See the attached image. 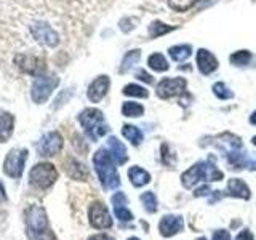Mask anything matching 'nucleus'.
I'll return each mask as SVG.
<instances>
[{
  "instance_id": "f257e3e1",
  "label": "nucleus",
  "mask_w": 256,
  "mask_h": 240,
  "mask_svg": "<svg viewBox=\"0 0 256 240\" xmlns=\"http://www.w3.org/2000/svg\"><path fill=\"white\" fill-rule=\"evenodd\" d=\"M26 232L29 240H54L44 206L30 205L26 210Z\"/></svg>"
},
{
  "instance_id": "f03ea898",
  "label": "nucleus",
  "mask_w": 256,
  "mask_h": 240,
  "mask_svg": "<svg viewBox=\"0 0 256 240\" xmlns=\"http://www.w3.org/2000/svg\"><path fill=\"white\" fill-rule=\"evenodd\" d=\"M114 162L116 160L112 158L110 152L106 149L96 150V154L93 156L94 170L100 176L102 188H106V189H117L120 186V176L117 173V168H116Z\"/></svg>"
},
{
  "instance_id": "7ed1b4c3",
  "label": "nucleus",
  "mask_w": 256,
  "mask_h": 240,
  "mask_svg": "<svg viewBox=\"0 0 256 240\" xmlns=\"http://www.w3.org/2000/svg\"><path fill=\"white\" fill-rule=\"evenodd\" d=\"M78 122L92 141H98L101 136H104L109 132V126H108L102 112L100 109L88 108V109L82 110L78 116Z\"/></svg>"
},
{
  "instance_id": "20e7f679",
  "label": "nucleus",
  "mask_w": 256,
  "mask_h": 240,
  "mask_svg": "<svg viewBox=\"0 0 256 240\" xmlns=\"http://www.w3.org/2000/svg\"><path fill=\"white\" fill-rule=\"evenodd\" d=\"M56 180H58V172L52 164H37L29 173V182L37 189L52 188Z\"/></svg>"
},
{
  "instance_id": "39448f33",
  "label": "nucleus",
  "mask_w": 256,
  "mask_h": 240,
  "mask_svg": "<svg viewBox=\"0 0 256 240\" xmlns=\"http://www.w3.org/2000/svg\"><path fill=\"white\" fill-rule=\"evenodd\" d=\"M60 84V78L56 76H38L34 84H32V90L30 96L34 102L37 104H44L48 98L52 96L53 90Z\"/></svg>"
},
{
  "instance_id": "423d86ee",
  "label": "nucleus",
  "mask_w": 256,
  "mask_h": 240,
  "mask_svg": "<svg viewBox=\"0 0 256 240\" xmlns=\"http://www.w3.org/2000/svg\"><path fill=\"white\" fill-rule=\"evenodd\" d=\"M29 152L26 149H13L8 152L4 162V172L10 178H21L24 172V165H26Z\"/></svg>"
},
{
  "instance_id": "0eeeda50",
  "label": "nucleus",
  "mask_w": 256,
  "mask_h": 240,
  "mask_svg": "<svg viewBox=\"0 0 256 240\" xmlns=\"http://www.w3.org/2000/svg\"><path fill=\"white\" fill-rule=\"evenodd\" d=\"M186 78L184 77H174V78H164L157 84V96L160 100H170L178 96L186 88Z\"/></svg>"
},
{
  "instance_id": "6e6552de",
  "label": "nucleus",
  "mask_w": 256,
  "mask_h": 240,
  "mask_svg": "<svg viewBox=\"0 0 256 240\" xmlns=\"http://www.w3.org/2000/svg\"><path fill=\"white\" fill-rule=\"evenodd\" d=\"M62 144H64L62 136L58 132H50L42 136V140H40L37 146V150L42 157H53L61 152Z\"/></svg>"
},
{
  "instance_id": "1a4fd4ad",
  "label": "nucleus",
  "mask_w": 256,
  "mask_h": 240,
  "mask_svg": "<svg viewBox=\"0 0 256 240\" xmlns=\"http://www.w3.org/2000/svg\"><path fill=\"white\" fill-rule=\"evenodd\" d=\"M208 172H210V164H205V162H198L196 165H192L188 172H184L181 176V182L182 186L186 189L194 188L198 181H208Z\"/></svg>"
},
{
  "instance_id": "9d476101",
  "label": "nucleus",
  "mask_w": 256,
  "mask_h": 240,
  "mask_svg": "<svg viewBox=\"0 0 256 240\" xmlns=\"http://www.w3.org/2000/svg\"><path fill=\"white\" fill-rule=\"evenodd\" d=\"M30 32H32V36H34V38L37 40V42L44 44L46 46L53 48L60 44V36L56 34V32L48 26L46 22H42V21L34 22L30 26Z\"/></svg>"
},
{
  "instance_id": "9b49d317",
  "label": "nucleus",
  "mask_w": 256,
  "mask_h": 240,
  "mask_svg": "<svg viewBox=\"0 0 256 240\" xmlns=\"http://www.w3.org/2000/svg\"><path fill=\"white\" fill-rule=\"evenodd\" d=\"M14 64L22 72L36 76V77L42 76V72L45 70V61L37 58V56H32V54H16Z\"/></svg>"
},
{
  "instance_id": "f8f14e48",
  "label": "nucleus",
  "mask_w": 256,
  "mask_h": 240,
  "mask_svg": "<svg viewBox=\"0 0 256 240\" xmlns=\"http://www.w3.org/2000/svg\"><path fill=\"white\" fill-rule=\"evenodd\" d=\"M88 216H90V224L96 229H108L112 226V218L108 212V208L101 202H93L88 210Z\"/></svg>"
},
{
  "instance_id": "ddd939ff",
  "label": "nucleus",
  "mask_w": 256,
  "mask_h": 240,
  "mask_svg": "<svg viewBox=\"0 0 256 240\" xmlns=\"http://www.w3.org/2000/svg\"><path fill=\"white\" fill-rule=\"evenodd\" d=\"M182 228H184L182 216H176V214H166L158 222V230L164 237H173L180 230H182Z\"/></svg>"
},
{
  "instance_id": "4468645a",
  "label": "nucleus",
  "mask_w": 256,
  "mask_h": 240,
  "mask_svg": "<svg viewBox=\"0 0 256 240\" xmlns=\"http://www.w3.org/2000/svg\"><path fill=\"white\" fill-rule=\"evenodd\" d=\"M109 86H110V80L108 76H100L96 77L93 82L88 86V100L92 102H100L104 96L108 94L109 92Z\"/></svg>"
},
{
  "instance_id": "2eb2a0df",
  "label": "nucleus",
  "mask_w": 256,
  "mask_h": 240,
  "mask_svg": "<svg viewBox=\"0 0 256 240\" xmlns=\"http://www.w3.org/2000/svg\"><path fill=\"white\" fill-rule=\"evenodd\" d=\"M196 61H197L198 70L202 72L204 76H210L216 69H218V60H216V56L212 52L205 50V48L197 50Z\"/></svg>"
},
{
  "instance_id": "dca6fc26",
  "label": "nucleus",
  "mask_w": 256,
  "mask_h": 240,
  "mask_svg": "<svg viewBox=\"0 0 256 240\" xmlns=\"http://www.w3.org/2000/svg\"><path fill=\"white\" fill-rule=\"evenodd\" d=\"M228 162L232 168L242 170V168H250V170H256V160L250 158L245 152H240V149H232L226 152Z\"/></svg>"
},
{
  "instance_id": "f3484780",
  "label": "nucleus",
  "mask_w": 256,
  "mask_h": 240,
  "mask_svg": "<svg viewBox=\"0 0 256 240\" xmlns=\"http://www.w3.org/2000/svg\"><path fill=\"white\" fill-rule=\"evenodd\" d=\"M14 128V117L6 110H0V142H6L12 138Z\"/></svg>"
},
{
  "instance_id": "a211bd4d",
  "label": "nucleus",
  "mask_w": 256,
  "mask_h": 240,
  "mask_svg": "<svg viewBox=\"0 0 256 240\" xmlns=\"http://www.w3.org/2000/svg\"><path fill=\"white\" fill-rule=\"evenodd\" d=\"M112 204H114L116 216L120 221H132L133 220L132 212L125 206L126 205V197L124 196V192H117V194L112 197Z\"/></svg>"
},
{
  "instance_id": "6ab92c4d",
  "label": "nucleus",
  "mask_w": 256,
  "mask_h": 240,
  "mask_svg": "<svg viewBox=\"0 0 256 240\" xmlns=\"http://www.w3.org/2000/svg\"><path fill=\"white\" fill-rule=\"evenodd\" d=\"M108 149H109V152H110L112 158L116 160V164L124 165V164L126 162V158H128V156H126V149H125L124 144L116 138V136H110V138L108 140Z\"/></svg>"
},
{
  "instance_id": "aec40b11",
  "label": "nucleus",
  "mask_w": 256,
  "mask_h": 240,
  "mask_svg": "<svg viewBox=\"0 0 256 240\" xmlns=\"http://www.w3.org/2000/svg\"><path fill=\"white\" fill-rule=\"evenodd\" d=\"M228 194L230 197H237V198H245V200H248V198H250V188H248L242 180L232 178L228 182Z\"/></svg>"
},
{
  "instance_id": "412c9836",
  "label": "nucleus",
  "mask_w": 256,
  "mask_h": 240,
  "mask_svg": "<svg viewBox=\"0 0 256 240\" xmlns=\"http://www.w3.org/2000/svg\"><path fill=\"white\" fill-rule=\"evenodd\" d=\"M66 173L70 176L72 180H78V181H85L86 180V170H85V166L77 162L76 158H68V162H66Z\"/></svg>"
},
{
  "instance_id": "4be33fe9",
  "label": "nucleus",
  "mask_w": 256,
  "mask_h": 240,
  "mask_svg": "<svg viewBox=\"0 0 256 240\" xmlns=\"http://www.w3.org/2000/svg\"><path fill=\"white\" fill-rule=\"evenodd\" d=\"M128 178L133 182V186L141 188L150 181V174L146 170H142L141 166H132L130 170H128Z\"/></svg>"
},
{
  "instance_id": "5701e85b",
  "label": "nucleus",
  "mask_w": 256,
  "mask_h": 240,
  "mask_svg": "<svg viewBox=\"0 0 256 240\" xmlns=\"http://www.w3.org/2000/svg\"><path fill=\"white\" fill-rule=\"evenodd\" d=\"M170 58L176 62H182L186 61L189 56L192 54V46L190 45H174L168 50Z\"/></svg>"
},
{
  "instance_id": "b1692460",
  "label": "nucleus",
  "mask_w": 256,
  "mask_h": 240,
  "mask_svg": "<svg viewBox=\"0 0 256 240\" xmlns=\"http://www.w3.org/2000/svg\"><path fill=\"white\" fill-rule=\"evenodd\" d=\"M148 66L154 72H166L170 69V64L165 60V56L162 53H154L148 58Z\"/></svg>"
},
{
  "instance_id": "393cba45",
  "label": "nucleus",
  "mask_w": 256,
  "mask_h": 240,
  "mask_svg": "<svg viewBox=\"0 0 256 240\" xmlns=\"http://www.w3.org/2000/svg\"><path fill=\"white\" fill-rule=\"evenodd\" d=\"M141 58V50H132V52H128L125 56H124V60H122V64H120V69L118 72L120 74H125V72L130 70L134 64H138Z\"/></svg>"
},
{
  "instance_id": "a878e982",
  "label": "nucleus",
  "mask_w": 256,
  "mask_h": 240,
  "mask_svg": "<svg viewBox=\"0 0 256 240\" xmlns=\"http://www.w3.org/2000/svg\"><path fill=\"white\" fill-rule=\"evenodd\" d=\"M174 29H176V26H168V24H165L162 21H152L150 26H149V36L152 38H158V37H162V36L168 34V32H172Z\"/></svg>"
},
{
  "instance_id": "bb28decb",
  "label": "nucleus",
  "mask_w": 256,
  "mask_h": 240,
  "mask_svg": "<svg viewBox=\"0 0 256 240\" xmlns=\"http://www.w3.org/2000/svg\"><path fill=\"white\" fill-rule=\"evenodd\" d=\"M122 134L133 144V146H138V144L142 141V133H141L140 128L134 126V125H124Z\"/></svg>"
},
{
  "instance_id": "cd10ccee",
  "label": "nucleus",
  "mask_w": 256,
  "mask_h": 240,
  "mask_svg": "<svg viewBox=\"0 0 256 240\" xmlns=\"http://www.w3.org/2000/svg\"><path fill=\"white\" fill-rule=\"evenodd\" d=\"M252 52H248V50H238L236 53H232L229 56V61L232 66H238V68H242V66H246V64H250L252 61Z\"/></svg>"
},
{
  "instance_id": "c85d7f7f",
  "label": "nucleus",
  "mask_w": 256,
  "mask_h": 240,
  "mask_svg": "<svg viewBox=\"0 0 256 240\" xmlns=\"http://www.w3.org/2000/svg\"><path fill=\"white\" fill-rule=\"evenodd\" d=\"M122 114L125 117H141L144 114V106L134 101H126L122 106Z\"/></svg>"
},
{
  "instance_id": "c756f323",
  "label": "nucleus",
  "mask_w": 256,
  "mask_h": 240,
  "mask_svg": "<svg viewBox=\"0 0 256 240\" xmlns=\"http://www.w3.org/2000/svg\"><path fill=\"white\" fill-rule=\"evenodd\" d=\"M124 94L125 96H134V98H148L149 92L144 86H141V85L128 84V85L124 86Z\"/></svg>"
},
{
  "instance_id": "7c9ffc66",
  "label": "nucleus",
  "mask_w": 256,
  "mask_h": 240,
  "mask_svg": "<svg viewBox=\"0 0 256 240\" xmlns=\"http://www.w3.org/2000/svg\"><path fill=\"white\" fill-rule=\"evenodd\" d=\"M197 2L198 0H168V6H170L173 12L184 13V12L190 10Z\"/></svg>"
},
{
  "instance_id": "2f4dec72",
  "label": "nucleus",
  "mask_w": 256,
  "mask_h": 240,
  "mask_svg": "<svg viewBox=\"0 0 256 240\" xmlns=\"http://www.w3.org/2000/svg\"><path fill=\"white\" fill-rule=\"evenodd\" d=\"M212 90H213V93H214V96L218 100H230V98H234V93H232L229 88H228V85L224 84V82H216L213 86H212Z\"/></svg>"
},
{
  "instance_id": "473e14b6",
  "label": "nucleus",
  "mask_w": 256,
  "mask_h": 240,
  "mask_svg": "<svg viewBox=\"0 0 256 240\" xmlns=\"http://www.w3.org/2000/svg\"><path fill=\"white\" fill-rule=\"evenodd\" d=\"M141 202L144 204V208H146L149 213L157 212V198L154 196V192H144L141 196Z\"/></svg>"
},
{
  "instance_id": "72a5a7b5",
  "label": "nucleus",
  "mask_w": 256,
  "mask_h": 240,
  "mask_svg": "<svg viewBox=\"0 0 256 240\" xmlns=\"http://www.w3.org/2000/svg\"><path fill=\"white\" fill-rule=\"evenodd\" d=\"M136 78L141 80V82H146V84H154V77H152L149 72H146L144 69H140L136 72Z\"/></svg>"
},
{
  "instance_id": "f704fd0d",
  "label": "nucleus",
  "mask_w": 256,
  "mask_h": 240,
  "mask_svg": "<svg viewBox=\"0 0 256 240\" xmlns=\"http://www.w3.org/2000/svg\"><path fill=\"white\" fill-rule=\"evenodd\" d=\"M213 240H230V234L228 230H224V229L216 230L213 234Z\"/></svg>"
},
{
  "instance_id": "c9c22d12",
  "label": "nucleus",
  "mask_w": 256,
  "mask_h": 240,
  "mask_svg": "<svg viewBox=\"0 0 256 240\" xmlns=\"http://www.w3.org/2000/svg\"><path fill=\"white\" fill-rule=\"evenodd\" d=\"M236 240H253V234L250 230H242L240 234L236 237Z\"/></svg>"
},
{
  "instance_id": "e433bc0d",
  "label": "nucleus",
  "mask_w": 256,
  "mask_h": 240,
  "mask_svg": "<svg viewBox=\"0 0 256 240\" xmlns=\"http://www.w3.org/2000/svg\"><path fill=\"white\" fill-rule=\"evenodd\" d=\"M210 186H204V188H200V189H197L196 192H194V196L196 197H202V196H208L210 194Z\"/></svg>"
},
{
  "instance_id": "4c0bfd02",
  "label": "nucleus",
  "mask_w": 256,
  "mask_h": 240,
  "mask_svg": "<svg viewBox=\"0 0 256 240\" xmlns=\"http://www.w3.org/2000/svg\"><path fill=\"white\" fill-rule=\"evenodd\" d=\"M88 240H116V238H112L110 236H106V234H98V236H92Z\"/></svg>"
},
{
  "instance_id": "58836bf2",
  "label": "nucleus",
  "mask_w": 256,
  "mask_h": 240,
  "mask_svg": "<svg viewBox=\"0 0 256 240\" xmlns=\"http://www.w3.org/2000/svg\"><path fill=\"white\" fill-rule=\"evenodd\" d=\"M6 200V194H5V188H4V184L0 182V202H5Z\"/></svg>"
},
{
  "instance_id": "ea45409f",
  "label": "nucleus",
  "mask_w": 256,
  "mask_h": 240,
  "mask_svg": "<svg viewBox=\"0 0 256 240\" xmlns=\"http://www.w3.org/2000/svg\"><path fill=\"white\" fill-rule=\"evenodd\" d=\"M250 124H252V125H256V110L250 116Z\"/></svg>"
},
{
  "instance_id": "a19ab883",
  "label": "nucleus",
  "mask_w": 256,
  "mask_h": 240,
  "mask_svg": "<svg viewBox=\"0 0 256 240\" xmlns=\"http://www.w3.org/2000/svg\"><path fill=\"white\" fill-rule=\"evenodd\" d=\"M252 142H253V144H254V146H256V136H254V138L252 140Z\"/></svg>"
},
{
  "instance_id": "79ce46f5",
  "label": "nucleus",
  "mask_w": 256,
  "mask_h": 240,
  "mask_svg": "<svg viewBox=\"0 0 256 240\" xmlns=\"http://www.w3.org/2000/svg\"><path fill=\"white\" fill-rule=\"evenodd\" d=\"M128 240H140V238H136V237H132V238H128Z\"/></svg>"
},
{
  "instance_id": "37998d69",
  "label": "nucleus",
  "mask_w": 256,
  "mask_h": 240,
  "mask_svg": "<svg viewBox=\"0 0 256 240\" xmlns=\"http://www.w3.org/2000/svg\"><path fill=\"white\" fill-rule=\"evenodd\" d=\"M198 240H206V238H204V237H200V238H198Z\"/></svg>"
}]
</instances>
